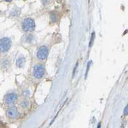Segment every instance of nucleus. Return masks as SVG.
<instances>
[{
	"mask_svg": "<svg viewBox=\"0 0 128 128\" xmlns=\"http://www.w3.org/2000/svg\"><path fill=\"white\" fill-rule=\"evenodd\" d=\"M128 106H126V108L124 109V115H128Z\"/></svg>",
	"mask_w": 128,
	"mask_h": 128,
	"instance_id": "nucleus-10",
	"label": "nucleus"
},
{
	"mask_svg": "<svg viewBox=\"0 0 128 128\" xmlns=\"http://www.w3.org/2000/svg\"><path fill=\"white\" fill-rule=\"evenodd\" d=\"M94 36H95V34H92V36H91V42H90V46H91V44L93 43V39H94Z\"/></svg>",
	"mask_w": 128,
	"mask_h": 128,
	"instance_id": "nucleus-11",
	"label": "nucleus"
},
{
	"mask_svg": "<svg viewBox=\"0 0 128 128\" xmlns=\"http://www.w3.org/2000/svg\"><path fill=\"white\" fill-rule=\"evenodd\" d=\"M44 74V68L43 65H36L34 68V76L36 79H41Z\"/></svg>",
	"mask_w": 128,
	"mask_h": 128,
	"instance_id": "nucleus-3",
	"label": "nucleus"
},
{
	"mask_svg": "<svg viewBox=\"0 0 128 128\" xmlns=\"http://www.w3.org/2000/svg\"><path fill=\"white\" fill-rule=\"evenodd\" d=\"M7 115L10 118H15L19 116V112L17 108H10L7 111Z\"/></svg>",
	"mask_w": 128,
	"mask_h": 128,
	"instance_id": "nucleus-6",
	"label": "nucleus"
},
{
	"mask_svg": "<svg viewBox=\"0 0 128 128\" xmlns=\"http://www.w3.org/2000/svg\"><path fill=\"white\" fill-rule=\"evenodd\" d=\"M35 26L34 21L30 18L25 19L23 23V29L25 32H32L35 29Z\"/></svg>",
	"mask_w": 128,
	"mask_h": 128,
	"instance_id": "nucleus-2",
	"label": "nucleus"
},
{
	"mask_svg": "<svg viewBox=\"0 0 128 128\" xmlns=\"http://www.w3.org/2000/svg\"><path fill=\"white\" fill-rule=\"evenodd\" d=\"M51 21H52L53 22H55V21H56V19H57L56 14H51Z\"/></svg>",
	"mask_w": 128,
	"mask_h": 128,
	"instance_id": "nucleus-9",
	"label": "nucleus"
},
{
	"mask_svg": "<svg viewBox=\"0 0 128 128\" xmlns=\"http://www.w3.org/2000/svg\"><path fill=\"white\" fill-rule=\"evenodd\" d=\"M17 96L15 93H9L5 97V103L7 106H12L17 101Z\"/></svg>",
	"mask_w": 128,
	"mask_h": 128,
	"instance_id": "nucleus-5",
	"label": "nucleus"
},
{
	"mask_svg": "<svg viewBox=\"0 0 128 128\" xmlns=\"http://www.w3.org/2000/svg\"><path fill=\"white\" fill-rule=\"evenodd\" d=\"M25 64V59L22 57H21V58H19L17 59V63H16V64L17 66L19 68H21V67L23 66V65Z\"/></svg>",
	"mask_w": 128,
	"mask_h": 128,
	"instance_id": "nucleus-7",
	"label": "nucleus"
},
{
	"mask_svg": "<svg viewBox=\"0 0 128 128\" xmlns=\"http://www.w3.org/2000/svg\"><path fill=\"white\" fill-rule=\"evenodd\" d=\"M11 41L9 38H3L0 39V51L5 53L7 52L11 47Z\"/></svg>",
	"mask_w": 128,
	"mask_h": 128,
	"instance_id": "nucleus-1",
	"label": "nucleus"
},
{
	"mask_svg": "<svg viewBox=\"0 0 128 128\" xmlns=\"http://www.w3.org/2000/svg\"><path fill=\"white\" fill-rule=\"evenodd\" d=\"M5 1H11L12 0H5Z\"/></svg>",
	"mask_w": 128,
	"mask_h": 128,
	"instance_id": "nucleus-12",
	"label": "nucleus"
},
{
	"mask_svg": "<svg viewBox=\"0 0 128 128\" xmlns=\"http://www.w3.org/2000/svg\"><path fill=\"white\" fill-rule=\"evenodd\" d=\"M48 54V50L47 47L45 46H41L38 51V57L39 59L43 61V60L46 59Z\"/></svg>",
	"mask_w": 128,
	"mask_h": 128,
	"instance_id": "nucleus-4",
	"label": "nucleus"
},
{
	"mask_svg": "<svg viewBox=\"0 0 128 128\" xmlns=\"http://www.w3.org/2000/svg\"><path fill=\"white\" fill-rule=\"evenodd\" d=\"M28 101H26V100H25V101H23L22 102V103H21V106H22L23 108H27L28 106Z\"/></svg>",
	"mask_w": 128,
	"mask_h": 128,
	"instance_id": "nucleus-8",
	"label": "nucleus"
}]
</instances>
